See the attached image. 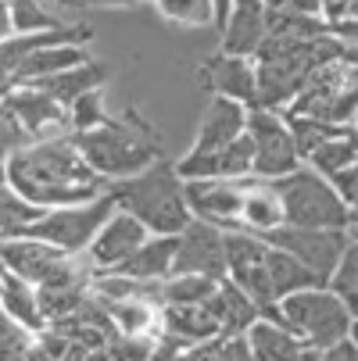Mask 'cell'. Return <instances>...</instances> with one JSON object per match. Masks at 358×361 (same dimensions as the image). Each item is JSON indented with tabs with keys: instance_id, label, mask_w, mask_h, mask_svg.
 <instances>
[{
	"instance_id": "obj_28",
	"label": "cell",
	"mask_w": 358,
	"mask_h": 361,
	"mask_svg": "<svg viewBox=\"0 0 358 361\" xmlns=\"http://www.w3.org/2000/svg\"><path fill=\"white\" fill-rule=\"evenodd\" d=\"M269 283H273L276 300H283V297H290L304 286H319V279L304 269L290 250H283L276 243H269Z\"/></svg>"
},
{
	"instance_id": "obj_45",
	"label": "cell",
	"mask_w": 358,
	"mask_h": 361,
	"mask_svg": "<svg viewBox=\"0 0 358 361\" xmlns=\"http://www.w3.org/2000/svg\"><path fill=\"white\" fill-rule=\"evenodd\" d=\"M68 4H83V8H133L136 0H68Z\"/></svg>"
},
{
	"instance_id": "obj_6",
	"label": "cell",
	"mask_w": 358,
	"mask_h": 361,
	"mask_svg": "<svg viewBox=\"0 0 358 361\" xmlns=\"http://www.w3.org/2000/svg\"><path fill=\"white\" fill-rule=\"evenodd\" d=\"M276 193L283 200V226H297V229H351V212L340 200V193L333 190V183L326 176H319L316 169L301 165L297 172L273 179Z\"/></svg>"
},
{
	"instance_id": "obj_10",
	"label": "cell",
	"mask_w": 358,
	"mask_h": 361,
	"mask_svg": "<svg viewBox=\"0 0 358 361\" xmlns=\"http://www.w3.org/2000/svg\"><path fill=\"white\" fill-rule=\"evenodd\" d=\"M265 240L283 247V250H290L319 283L333 279L340 257H344V250L351 243L347 229H297V226H280V229L265 233Z\"/></svg>"
},
{
	"instance_id": "obj_14",
	"label": "cell",
	"mask_w": 358,
	"mask_h": 361,
	"mask_svg": "<svg viewBox=\"0 0 358 361\" xmlns=\"http://www.w3.org/2000/svg\"><path fill=\"white\" fill-rule=\"evenodd\" d=\"M147 236H150V229H147L136 215H129V212L119 208L105 226H100V233L93 236V243L86 247L83 257L90 262V269H93L97 276H105V272H115Z\"/></svg>"
},
{
	"instance_id": "obj_11",
	"label": "cell",
	"mask_w": 358,
	"mask_h": 361,
	"mask_svg": "<svg viewBox=\"0 0 358 361\" xmlns=\"http://www.w3.org/2000/svg\"><path fill=\"white\" fill-rule=\"evenodd\" d=\"M0 111H8L18 129L29 136V143L36 140H54V136H68L72 122H68V108L58 104L54 97H47L40 86H11L0 90Z\"/></svg>"
},
{
	"instance_id": "obj_19",
	"label": "cell",
	"mask_w": 358,
	"mask_h": 361,
	"mask_svg": "<svg viewBox=\"0 0 358 361\" xmlns=\"http://www.w3.org/2000/svg\"><path fill=\"white\" fill-rule=\"evenodd\" d=\"M172 265H176V236L150 233L115 272L140 279V283H162V279L172 276Z\"/></svg>"
},
{
	"instance_id": "obj_42",
	"label": "cell",
	"mask_w": 358,
	"mask_h": 361,
	"mask_svg": "<svg viewBox=\"0 0 358 361\" xmlns=\"http://www.w3.org/2000/svg\"><path fill=\"white\" fill-rule=\"evenodd\" d=\"M222 361H254L247 336H222Z\"/></svg>"
},
{
	"instance_id": "obj_33",
	"label": "cell",
	"mask_w": 358,
	"mask_h": 361,
	"mask_svg": "<svg viewBox=\"0 0 358 361\" xmlns=\"http://www.w3.org/2000/svg\"><path fill=\"white\" fill-rule=\"evenodd\" d=\"M287 115V111H283ZM290 122V133L297 140V150H301V158H309V154L316 147H323L326 140H333L337 133H344L347 126H337V122H323V118H309V115H287Z\"/></svg>"
},
{
	"instance_id": "obj_13",
	"label": "cell",
	"mask_w": 358,
	"mask_h": 361,
	"mask_svg": "<svg viewBox=\"0 0 358 361\" xmlns=\"http://www.w3.org/2000/svg\"><path fill=\"white\" fill-rule=\"evenodd\" d=\"M68 250L47 243L40 236H11V240H0V265L8 272L29 279L32 286H47L61 272V265L68 262Z\"/></svg>"
},
{
	"instance_id": "obj_3",
	"label": "cell",
	"mask_w": 358,
	"mask_h": 361,
	"mask_svg": "<svg viewBox=\"0 0 358 361\" xmlns=\"http://www.w3.org/2000/svg\"><path fill=\"white\" fill-rule=\"evenodd\" d=\"M112 197L122 212L136 215L150 233H162V236H176L190 226L193 212H190V200H186V183L176 172V165L155 161L150 169L108 183Z\"/></svg>"
},
{
	"instance_id": "obj_46",
	"label": "cell",
	"mask_w": 358,
	"mask_h": 361,
	"mask_svg": "<svg viewBox=\"0 0 358 361\" xmlns=\"http://www.w3.org/2000/svg\"><path fill=\"white\" fill-rule=\"evenodd\" d=\"M340 22H358V0H347V8H344V18ZM333 25V22H330Z\"/></svg>"
},
{
	"instance_id": "obj_36",
	"label": "cell",
	"mask_w": 358,
	"mask_h": 361,
	"mask_svg": "<svg viewBox=\"0 0 358 361\" xmlns=\"http://www.w3.org/2000/svg\"><path fill=\"white\" fill-rule=\"evenodd\" d=\"M155 340H158V336H155ZM155 340H150V336L112 333V336H108V357H112V361H150Z\"/></svg>"
},
{
	"instance_id": "obj_43",
	"label": "cell",
	"mask_w": 358,
	"mask_h": 361,
	"mask_svg": "<svg viewBox=\"0 0 358 361\" xmlns=\"http://www.w3.org/2000/svg\"><path fill=\"white\" fill-rule=\"evenodd\" d=\"M319 361H358V343L347 336V340H340V343L319 350Z\"/></svg>"
},
{
	"instance_id": "obj_8",
	"label": "cell",
	"mask_w": 358,
	"mask_h": 361,
	"mask_svg": "<svg viewBox=\"0 0 358 361\" xmlns=\"http://www.w3.org/2000/svg\"><path fill=\"white\" fill-rule=\"evenodd\" d=\"M247 133L254 140V179H283L304 165L283 111L251 108Z\"/></svg>"
},
{
	"instance_id": "obj_12",
	"label": "cell",
	"mask_w": 358,
	"mask_h": 361,
	"mask_svg": "<svg viewBox=\"0 0 358 361\" xmlns=\"http://www.w3.org/2000/svg\"><path fill=\"white\" fill-rule=\"evenodd\" d=\"M172 272L179 276H208V279H226V229L190 219L183 233H176V265Z\"/></svg>"
},
{
	"instance_id": "obj_31",
	"label": "cell",
	"mask_w": 358,
	"mask_h": 361,
	"mask_svg": "<svg viewBox=\"0 0 358 361\" xmlns=\"http://www.w3.org/2000/svg\"><path fill=\"white\" fill-rule=\"evenodd\" d=\"M40 290V312H43V322L54 326L68 315H76L83 300L90 297L93 286H76V283H61V286H36Z\"/></svg>"
},
{
	"instance_id": "obj_1",
	"label": "cell",
	"mask_w": 358,
	"mask_h": 361,
	"mask_svg": "<svg viewBox=\"0 0 358 361\" xmlns=\"http://www.w3.org/2000/svg\"><path fill=\"white\" fill-rule=\"evenodd\" d=\"M4 169H8V183L40 208L83 204L108 190V183L86 165L76 133L18 147L15 154H8Z\"/></svg>"
},
{
	"instance_id": "obj_38",
	"label": "cell",
	"mask_w": 358,
	"mask_h": 361,
	"mask_svg": "<svg viewBox=\"0 0 358 361\" xmlns=\"http://www.w3.org/2000/svg\"><path fill=\"white\" fill-rule=\"evenodd\" d=\"M333 190L340 193V200L347 204V212H351V226L358 222V165L354 169H344L337 176H330Z\"/></svg>"
},
{
	"instance_id": "obj_17",
	"label": "cell",
	"mask_w": 358,
	"mask_h": 361,
	"mask_svg": "<svg viewBox=\"0 0 358 361\" xmlns=\"http://www.w3.org/2000/svg\"><path fill=\"white\" fill-rule=\"evenodd\" d=\"M247 115L251 108L240 104V100H229V97H212L208 111H204L201 126H197V136H193V147L197 154H215L222 147H229L237 136L247 133Z\"/></svg>"
},
{
	"instance_id": "obj_40",
	"label": "cell",
	"mask_w": 358,
	"mask_h": 361,
	"mask_svg": "<svg viewBox=\"0 0 358 361\" xmlns=\"http://www.w3.org/2000/svg\"><path fill=\"white\" fill-rule=\"evenodd\" d=\"M61 361H112L108 357V343H68Z\"/></svg>"
},
{
	"instance_id": "obj_2",
	"label": "cell",
	"mask_w": 358,
	"mask_h": 361,
	"mask_svg": "<svg viewBox=\"0 0 358 361\" xmlns=\"http://www.w3.org/2000/svg\"><path fill=\"white\" fill-rule=\"evenodd\" d=\"M76 143L83 150L86 165L105 183L129 179V176L150 169L155 161H162L158 129L140 111L112 115L105 126H97L90 133H76Z\"/></svg>"
},
{
	"instance_id": "obj_7",
	"label": "cell",
	"mask_w": 358,
	"mask_h": 361,
	"mask_svg": "<svg viewBox=\"0 0 358 361\" xmlns=\"http://www.w3.org/2000/svg\"><path fill=\"white\" fill-rule=\"evenodd\" d=\"M119 212V204L112 197V190H105L93 200L83 204H61V208H43V215L25 229V236H40L47 243H54L68 254H86V247L93 243V236L100 233L112 215Z\"/></svg>"
},
{
	"instance_id": "obj_20",
	"label": "cell",
	"mask_w": 358,
	"mask_h": 361,
	"mask_svg": "<svg viewBox=\"0 0 358 361\" xmlns=\"http://www.w3.org/2000/svg\"><path fill=\"white\" fill-rule=\"evenodd\" d=\"M283 226V200L276 193L273 179H244V212H240V229L247 233H273Z\"/></svg>"
},
{
	"instance_id": "obj_15",
	"label": "cell",
	"mask_w": 358,
	"mask_h": 361,
	"mask_svg": "<svg viewBox=\"0 0 358 361\" xmlns=\"http://www.w3.org/2000/svg\"><path fill=\"white\" fill-rule=\"evenodd\" d=\"M186 183V179H183ZM186 200L193 219H204L219 229H240L244 212V179H190Z\"/></svg>"
},
{
	"instance_id": "obj_29",
	"label": "cell",
	"mask_w": 358,
	"mask_h": 361,
	"mask_svg": "<svg viewBox=\"0 0 358 361\" xmlns=\"http://www.w3.org/2000/svg\"><path fill=\"white\" fill-rule=\"evenodd\" d=\"M43 215L40 204L25 200L11 183L0 186V240H11V236H25V229Z\"/></svg>"
},
{
	"instance_id": "obj_41",
	"label": "cell",
	"mask_w": 358,
	"mask_h": 361,
	"mask_svg": "<svg viewBox=\"0 0 358 361\" xmlns=\"http://www.w3.org/2000/svg\"><path fill=\"white\" fill-rule=\"evenodd\" d=\"M190 343H183V340H176V336H158L155 340V350H150V361H179V354L186 350Z\"/></svg>"
},
{
	"instance_id": "obj_44",
	"label": "cell",
	"mask_w": 358,
	"mask_h": 361,
	"mask_svg": "<svg viewBox=\"0 0 358 361\" xmlns=\"http://www.w3.org/2000/svg\"><path fill=\"white\" fill-rule=\"evenodd\" d=\"M15 36V22H11V0H0V39Z\"/></svg>"
},
{
	"instance_id": "obj_22",
	"label": "cell",
	"mask_w": 358,
	"mask_h": 361,
	"mask_svg": "<svg viewBox=\"0 0 358 361\" xmlns=\"http://www.w3.org/2000/svg\"><path fill=\"white\" fill-rule=\"evenodd\" d=\"M208 312L215 315L222 336H240V333L251 329L254 319L262 315V307L254 304L233 279H222V283L215 286V293L208 297Z\"/></svg>"
},
{
	"instance_id": "obj_27",
	"label": "cell",
	"mask_w": 358,
	"mask_h": 361,
	"mask_svg": "<svg viewBox=\"0 0 358 361\" xmlns=\"http://www.w3.org/2000/svg\"><path fill=\"white\" fill-rule=\"evenodd\" d=\"M304 165L316 169L319 176H337L344 169H354L358 165V126H347L344 133H337L333 140H326L323 147H316L309 158H304Z\"/></svg>"
},
{
	"instance_id": "obj_50",
	"label": "cell",
	"mask_w": 358,
	"mask_h": 361,
	"mask_svg": "<svg viewBox=\"0 0 358 361\" xmlns=\"http://www.w3.org/2000/svg\"><path fill=\"white\" fill-rule=\"evenodd\" d=\"M8 161V147H0V165H4Z\"/></svg>"
},
{
	"instance_id": "obj_37",
	"label": "cell",
	"mask_w": 358,
	"mask_h": 361,
	"mask_svg": "<svg viewBox=\"0 0 358 361\" xmlns=\"http://www.w3.org/2000/svg\"><path fill=\"white\" fill-rule=\"evenodd\" d=\"M330 286H333L337 293H344V297L358 293V243H354V240L347 243V250H344V257H340V265H337Z\"/></svg>"
},
{
	"instance_id": "obj_48",
	"label": "cell",
	"mask_w": 358,
	"mask_h": 361,
	"mask_svg": "<svg viewBox=\"0 0 358 361\" xmlns=\"http://www.w3.org/2000/svg\"><path fill=\"white\" fill-rule=\"evenodd\" d=\"M347 236H351V240H354V243H358V222H354V226H351V229H347Z\"/></svg>"
},
{
	"instance_id": "obj_9",
	"label": "cell",
	"mask_w": 358,
	"mask_h": 361,
	"mask_svg": "<svg viewBox=\"0 0 358 361\" xmlns=\"http://www.w3.org/2000/svg\"><path fill=\"white\" fill-rule=\"evenodd\" d=\"M226 279H233L254 304L262 307V315L280 304L269 283V240L247 229H229L226 233Z\"/></svg>"
},
{
	"instance_id": "obj_34",
	"label": "cell",
	"mask_w": 358,
	"mask_h": 361,
	"mask_svg": "<svg viewBox=\"0 0 358 361\" xmlns=\"http://www.w3.org/2000/svg\"><path fill=\"white\" fill-rule=\"evenodd\" d=\"M11 22H15V32H47V29L68 25L54 11H47L43 0H11Z\"/></svg>"
},
{
	"instance_id": "obj_18",
	"label": "cell",
	"mask_w": 358,
	"mask_h": 361,
	"mask_svg": "<svg viewBox=\"0 0 358 361\" xmlns=\"http://www.w3.org/2000/svg\"><path fill=\"white\" fill-rule=\"evenodd\" d=\"M86 61H90L86 43H50V47H40L15 68V75H11V82L4 90H11V86H36V82L50 79V75L68 72V68L86 65Z\"/></svg>"
},
{
	"instance_id": "obj_23",
	"label": "cell",
	"mask_w": 358,
	"mask_h": 361,
	"mask_svg": "<svg viewBox=\"0 0 358 361\" xmlns=\"http://www.w3.org/2000/svg\"><path fill=\"white\" fill-rule=\"evenodd\" d=\"M162 333L176 336L183 343H204L222 336L215 315L208 312V304H165L162 307Z\"/></svg>"
},
{
	"instance_id": "obj_32",
	"label": "cell",
	"mask_w": 358,
	"mask_h": 361,
	"mask_svg": "<svg viewBox=\"0 0 358 361\" xmlns=\"http://www.w3.org/2000/svg\"><path fill=\"white\" fill-rule=\"evenodd\" d=\"M162 18L186 25V29H204L215 25V0H155Z\"/></svg>"
},
{
	"instance_id": "obj_49",
	"label": "cell",
	"mask_w": 358,
	"mask_h": 361,
	"mask_svg": "<svg viewBox=\"0 0 358 361\" xmlns=\"http://www.w3.org/2000/svg\"><path fill=\"white\" fill-rule=\"evenodd\" d=\"M4 183H8V169H4V165H0V186H4Z\"/></svg>"
},
{
	"instance_id": "obj_47",
	"label": "cell",
	"mask_w": 358,
	"mask_h": 361,
	"mask_svg": "<svg viewBox=\"0 0 358 361\" xmlns=\"http://www.w3.org/2000/svg\"><path fill=\"white\" fill-rule=\"evenodd\" d=\"M294 361H319V350H316V347H309V350H304V354H297Z\"/></svg>"
},
{
	"instance_id": "obj_4",
	"label": "cell",
	"mask_w": 358,
	"mask_h": 361,
	"mask_svg": "<svg viewBox=\"0 0 358 361\" xmlns=\"http://www.w3.org/2000/svg\"><path fill=\"white\" fill-rule=\"evenodd\" d=\"M265 315L283 322L287 329H294L304 343L316 347V350H326V347L347 340L351 326H354V315H351L344 293H337L330 283L304 286V290L283 297Z\"/></svg>"
},
{
	"instance_id": "obj_30",
	"label": "cell",
	"mask_w": 358,
	"mask_h": 361,
	"mask_svg": "<svg viewBox=\"0 0 358 361\" xmlns=\"http://www.w3.org/2000/svg\"><path fill=\"white\" fill-rule=\"evenodd\" d=\"M215 286H219V279L172 272L169 279L158 283V307H165V304H208V297L215 293Z\"/></svg>"
},
{
	"instance_id": "obj_39",
	"label": "cell",
	"mask_w": 358,
	"mask_h": 361,
	"mask_svg": "<svg viewBox=\"0 0 358 361\" xmlns=\"http://www.w3.org/2000/svg\"><path fill=\"white\" fill-rule=\"evenodd\" d=\"M179 361H222V336L215 340H204V343H190Z\"/></svg>"
},
{
	"instance_id": "obj_21",
	"label": "cell",
	"mask_w": 358,
	"mask_h": 361,
	"mask_svg": "<svg viewBox=\"0 0 358 361\" xmlns=\"http://www.w3.org/2000/svg\"><path fill=\"white\" fill-rule=\"evenodd\" d=\"M244 336L251 343L254 361H294L297 354L309 350V343H304L294 329H287L283 322H276L269 315H258Z\"/></svg>"
},
{
	"instance_id": "obj_26",
	"label": "cell",
	"mask_w": 358,
	"mask_h": 361,
	"mask_svg": "<svg viewBox=\"0 0 358 361\" xmlns=\"http://www.w3.org/2000/svg\"><path fill=\"white\" fill-rule=\"evenodd\" d=\"M115 333L126 336H162V307L155 300H143V297H126V300H105Z\"/></svg>"
},
{
	"instance_id": "obj_25",
	"label": "cell",
	"mask_w": 358,
	"mask_h": 361,
	"mask_svg": "<svg viewBox=\"0 0 358 361\" xmlns=\"http://www.w3.org/2000/svg\"><path fill=\"white\" fill-rule=\"evenodd\" d=\"M108 79H112V72L90 58L86 65H76V68H68V72H58V75H50V79H43V82H36V86H40L47 97H54L58 104L72 108L83 93H90V90H105Z\"/></svg>"
},
{
	"instance_id": "obj_24",
	"label": "cell",
	"mask_w": 358,
	"mask_h": 361,
	"mask_svg": "<svg viewBox=\"0 0 358 361\" xmlns=\"http://www.w3.org/2000/svg\"><path fill=\"white\" fill-rule=\"evenodd\" d=\"M0 307H4L15 322H22L25 329H32V333H43L47 329L43 312H40V290L29 279L8 272L4 265H0Z\"/></svg>"
},
{
	"instance_id": "obj_35",
	"label": "cell",
	"mask_w": 358,
	"mask_h": 361,
	"mask_svg": "<svg viewBox=\"0 0 358 361\" xmlns=\"http://www.w3.org/2000/svg\"><path fill=\"white\" fill-rule=\"evenodd\" d=\"M112 115L105 108V90H90L83 93L76 104L68 108V122H72V133H90L97 126H105Z\"/></svg>"
},
{
	"instance_id": "obj_16",
	"label": "cell",
	"mask_w": 358,
	"mask_h": 361,
	"mask_svg": "<svg viewBox=\"0 0 358 361\" xmlns=\"http://www.w3.org/2000/svg\"><path fill=\"white\" fill-rule=\"evenodd\" d=\"M201 82L212 90V97H229L240 104H258V61L247 54H229L219 50L201 65Z\"/></svg>"
},
{
	"instance_id": "obj_5",
	"label": "cell",
	"mask_w": 358,
	"mask_h": 361,
	"mask_svg": "<svg viewBox=\"0 0 358 361\" xmlns=\"http://www.w3.org/2000/svg\"><path fill=\"white\" fill-rule=\"evenodd\" d=\"M287 115H309L337 126H354L358 118V47H344V54L323 65L297 100L287 108Z\"/></svg>"
}]
</instances>
